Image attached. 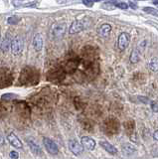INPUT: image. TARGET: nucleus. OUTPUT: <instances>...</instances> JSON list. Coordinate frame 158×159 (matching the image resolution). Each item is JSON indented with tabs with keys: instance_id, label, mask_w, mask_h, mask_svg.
<instances>
[{
	"instance_id": "nucleus-1",
	"label": "nucleus",
	"mask_w": 158,
	"mask_h": 159,
	"mask_svg": "<svg viewBox=\"0 0 158 159\" xmlns=\"http://www.w3.org/2000/svg\"><path fill=\"white\" fill-rule=\"evenodd\" d=\"M43 145L46 148V150L48 153L52 154V155H56L59 153V147L56 144V142L53 140V139L49 138V137H44L43 138Z\"/></svg>"
},
{
	"instance_id": "nucleus-2",
	"label": "nucleus",
	"mask_w": 158,
	"mask_h": 159,
	"mask_svg": "<svg viewBox=\"0 0 158 159\" xmlns=\"http://www.w3.org/2000/svg\"><path fill=\"white\" fill-rule=\"evenodd\" d=\"M11 53L14 56H18L23 50V39L20 36H16L12 39L11 42Z\"/></svg>"
},
{
	"instance_id": "nucleus-3",
	"label": "nucleus",
	"mask_w": 158,
	"mask_h": 159,
	"mask_svg": "<svg viewBox=\"0 0 158 159\" xmlns=\"http://www.w3.org/2000/svg\"><path fill=\"white\" fill-rule=\"evenodd\" d=\"M68 146L70 151L75 154V155H80V154L84 152V146L82 145V143L78 142L76 139H70L68 141Z\"/></svg>"
},
{
	"instance_id": "nucleus-4",
	"label": "nucleus",
	"mask_w": 158,
	"mask_h": 159,
	"mask_svg": "<svg viewBox=\"0 0 158 159\" xmlns=\"http://www.w3.org/2000/svg\"><path fill=\"white\" fill-rule=\"evenodd\" d=\"M129 42H130V36L129 34L126 33V32H122L120 37H118V41H117V46H118V49L120 50V51H123V50H125L128 45H129Z\"/></svg>"
},
{
	"instance_id": "nucleus-5",
	"label": "nucleus",
	"mask_w": 158,
	"mask_h": 159,
	"mask_svg": "<svg viewBox=\"0 0 158 159\" xmlns=\"http://www.w3.org/2000/svg\"><path fill=\"white\" fill-rule=\"evenodd\" d=\"M67 27L65 24H57L52 29V36L54 39H60L66 33Z\"/></svg>"
},
{
	"instance_id": "nucleus-6",
	"label": "nucleus",
	"mask_w": 158,
	"mask_h": 159,
	"mask_svg": "<svg viewBox=\"0 0 158 159\" xmlns=\"http://www.w3.org/2000/svg\"><path fill=\"white\" fill-rule=\"evenodd\" d=\"M84 29H85V22H84L83 20H75V21L71 24L70 28H69V33L71 35H74V34L80 33Z\"/></svg>"
},
{
	"instance_id": "nucleus-7",
	"label": "nucleus",
	"mask_w": 158,
	"mask_h": 159,
	"mask_svg": "<svg viewBox=\"0 0 158 159\" xmlns=\"http://www.w3.org/2000/svg\"><path fill=\"white\" fill-rule=\"evenodd\" d=\"M6 138H7L8 142L10 143V145H12L13 147H15L17 149H22L23 148V143H22V141L16 136V134L14 133V132H10V133H9Z\"/></svg>"
},
{
	"instance_id": "nucleus-8",
	"label": "nucleus",
	"mask_w": 158,
	"mask_h": 159,
	"mask_svg": "<svg viewBox=\"0 0 158 159\" xmlns=\"http://www.w3.org/2000/svg\"><path fill=\"white\" fill-rule=\"evenodd\" d=\"M27 144H28L29 148H30L31 152L34 154V155H35V156H39V157L43 156V150H42V148L39 146L35 141L31 140V139H27Z\"/></svg>"
},
{
	"instance_id": "nucleus-9",
	"label": "nucleus",
	"mask_w": 158,
	"mask_h": 159,
	"mask_svg": "<svg viewBox=\"0 0 158 159\" xmlns=\"http://www.w3.org/2000/svg\"><path fill=\"white\" fill-rule=\"evenodd\" d=\"M81 142H82V145L85 148H87L88 150H93V149L96 148V145H97L95 139H93V138L88 137V136L82 137Z\"/></svg>"
},
{
	"instance_id": "nucleus-10",
	"label": "nucleus",
	"mask_w": 158,
	"mask_h": 159,
	"mask_svg": "<svg viewBox=\"0 0 158 159\" xmlns=\"http://www.w3.org/2000/svg\"><path fill=\"white\" fill-rule=\"evenodd\" d=\"M11 42H12V38L9 34H6L5 37L3 38L1 44H0V49L3 53L8 52L11 48Z\"/></svg>"
},
{
	"instance_id": "nucleus-11",
	"label": "nucleus",
	"mask_w": 158,
	"mask_h": 159,
	"mask_svg": "<svg viewBox=\"0 0 158 159\" xmlns=\"http://www.w3.org/2000/svg\"><path fill=\"white\" fill-rule=\"evenodd\" d=\"M111 31V25L108 23H103L97 29V34L102 38H106Z\"/></svg>"
},
{
	"instance_id": "nucleus-12",
	"label": "nucleus",
	"mask_w": 158,
	"mask_h": 159,
	"mask_svg": "<svg viewBox=\"0 0 158 159\" xmlns=\"http://www.w3.org/2000/svg\"><path fill=\"white\" fill-rule=\"evenodd\" d=\"M43 37L41 34H36L35 36L33 38V47L35 49V51L37 52H40L41 50L43 49Z\"/></svg>"
},
{
	"instance_id": "nucleus-13",
	"label": "nucleus",
	"mask_w": 158,
	"mask_h": 159,
	"mask_svg": "<svg viewBox=\"0 0 158 159\" xmlns=\"http://www.w3.org/2000/svg\"><path fill=\"white\" fill-rule=\"evenodd\" d=\"M100 145L105 149V150L108 153L112 154V155H115V154L117 153V149L112 145V144H111L110 142L107 141H101L100 142Z\"/></svg>"
},
{
	"instance_id": "nucleus-14",
	"label": "nucleus",
	"mask_w": 158,
	"mask_h": 159,
	"mask_svg": "<svg viewBox=\"0 0 158 159\" xmlns=\"http://www.w3.org/2000/svg\"><path fill=\"white\" fill-rule=\"evenodd\" d=\"M141 53H142V51L139 49V48H135L133 51L131 52V54H130V62L132 63V64H136V63H138L139 62V60H140V55H141Z\"/></svg>"
},
{
	"instance_id": "nucleus-15",
	"label": "nucleus",
	"mask_w": 158,
	"mask_h": 159,
	"mask_svg": "<svg viewBox=\"0 0 158 159\" xmlns=\"http://www.w3.org/2000/svg\"><path fill=\"white\" fill-rule=\"evenodd\" d=\"M148 67L152 72H158V57L152 58L148 63Z\"/></svg>"
},
{
	"instance_id": "nucleus-16",
	"label": "nucleus",
	"mask_w": 158,
	"mask_h": 159,
	"mask_svg": "<svg viewBox=\"0 0 158 159\" xmlns=\"http://www.w3.org/2000/svg\"><path fill=\"white\" fill-rule=\"evenodd\" d=\"M122 151L126 153V154H131L135 151V147L131 145V144L129 143H125V144H123L122 145Z\"/></svg>"
},
{
	"instance_id": "nucleus-17",
	"label": "nucleus",
	"mask_w": 158,
	"mask_h": 159,
	"mask_svg": "<svg viewBox=\"0 0 158 159\" xmlns=\"http://www.w3.org/2000/svg\"><path fill=\"white\" fill-rule=\"evenodd\" d=\"M143 11L148 13V14H151V15H154V16L158 17V9L156 8H152V7H144L143 8Z\"/></svg>"
},
{
	"instance_id": "nucleus-18",
	"label": "nucleus",
	"mask_w": 158,
	"mask_h": 159,
	"mask_svg": "<svg viewBox=\"0 0 158 159\" xmlns=\"http://www.w3.org/2000/svg\"><path fill=\"white\" fill-rule=\"evenodd\" d=\"M20 20L21 19L19 17H17V16H11V17H9L7 19V22L10 25H15V24H17L19 21H20Z\"/></svg>"
},
{
	"instance_id": "nucleus-19",
	"label": "nucleus",
	"mask_w": 158,
	"mask_h": 159,
	"mask_svg": "<svg viewBox=\"0 0 158 159\" xmlns=\"http://www.w3.org/2000/svg\"><path fill=\"white\" fill-rule=\"evenodd\" d=\"M38 1H32V2H28L23 4V7H26V8H37L38 7Z\"/></svg>"
},
{
	"instance_id": "nucleus-20",
	"label": "nucleus",
	"mask_w": 158,
	"mask_h": 159,
	"mask_svg": "<svg viewBox=\"0 0 158 159\" xmlns=\"http://www.w3.org/2000/svg\"><path fill=\"white\" fill-rule=\"evenodd\" d=\"M115 6L117 8H120V9H127L128 8V4L124 3V2H118V3H115Z\"/></svg>"
},
{
	"instance_id": "nucleus-21",
	"label": "nucleus",
	"mask_w": 158,
	"mask_h": 159,
	"mask_svg": "<svg viewBox=\"0 0 158 159\" xmlns=\"http://www.w3.org/2000/svg\"><path fill=\"white\" fill-rule=\"evenodd\" d=\"M9 157H10L11 159H18L19 158V154H18L17 151L12 150V151L9 152Z\"/></svg>"
},
{
	"instance_id": "nucleus-22",
	"label": "nucleus",
	"mask_w": 158,
	"mask_h": 159,
	"mask_svg": "<svg viewBox=\"0 0 158 159\" xmlns=\"http://www.w3.org/2000/svg\"><path fill=\"white\" fill-rule=\"evenodd\" d=\"M22 1H23V0H12V4L15 7H20V6H23Z\"/></svg>"
},
{
	"instance_id": "nucleus-23",
	"label": "nucleus",
	"mask_w": 158,
	"mask_h": 159,
	"mask_svg": "<svg viewBox=\"0 0 158 159\" xmlns=\"http://www.w3.org/2000/svg\"><path fill=\"white\" fill-rule=\"evenodd\" d=\"M151 108L153 111L158 112V102H151Z\"/></svg>"
},
{
	"instance_id": "nucleus-24",
	"label": "nucleus",
	"mask_w": 158,
	"mask_h": 159,
	"mask_svg": "<svg viewBox=\"0 0 158 159\" xmlns=\"http://www.w3.org/2000/svg\"><path fill=\"white\" fill-rule=\"evenodd\" d=\"M83 3L88 7H92L93 5V2L92 1V0H83Z\"/></svg>"
},
{
	"instance_id": "nucleus-25",
	"label": "nucleus",
	"mask_w": 158,
	"mask_h": 159,
	"mask_svg": "<svg viewBox=\"0 0 158 159\" xmlns=\"http://www.w3.org/2000/svg\"><path fill=\"white\" fill-rule=\"evenodd\" d=\"M4 145V136H3V134L0 132V146H2Z\"/></svg>"
},
{
	"instance_id": "nucleus-26",
	"label": "nucleus",
	"mask_w": 158,
	"mask_h": 159,
	"mask_svg": "<svg viewBox=\"0 0 158 159\" xmlns=\"http://www.w3.org/2000/svg\"><path fill=\"white\" fill-rule=\"evenodd\" d=\"M153 137H154L155 140L158 141V130H156V131L154 132V134H153Z\"/></svg>"
},
{
	"instance_id": "nucleus-27",
	"label": "nucleus",
	"mask_w": 158,
	"mask_h": 159,
	"mask_svg": "<svg viewBox=\"0 0 158 159\" xmlns=\"http://www.w3.org/2000/svg\"><path fill=\"white\" fill-rule=\"evenodd\" d=\"M153 4H154V5H156V6H158V0H153Z\"/></svg>"
},
{
	"instance_id": "nucleus-28",
	"label": "nucleus",
	"mask_w": 158,
	"mask_h": 159,
	"mask_svg": "<svg viewBox=\"0 0 158 159\" xmlns=\"http://www.w3.org/2000/svg\"><path fill=\"white\" fill-rule=\"evenodd\" d=\"M93 2H100V1H102V0H92Z\"/></svg>"
},
{
	"instance_id": "nucleus-29",
	"label": "nucleus",
	"mask_w": 158,
	"mask_h": 159,
	"mask_svg": "<svg viewBox=\"0 0 158 159\" xmlns=\"http://www.w3.org/2000/svg\"><path fill=\"white\" fill-rule=\"evenodd\" d=\"M140 1H146V0H140Z\"/></svg>"
},
{
	"instance_id": "nucleus-30",
	"label": "nucleus",
	"mask_w": 158,
	"mask_h": 159,
	"mask_svg": "<svg viewBox=\"0 0 158 159\" xmlns=\"http://www.w3.org/2000/svg\"><path fill=\"white\" fill-rule=\"evenodd\" d=\"M0 38H1V35H0Z\"/></svg>"
}]
</instances>
